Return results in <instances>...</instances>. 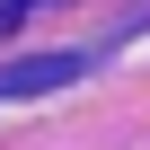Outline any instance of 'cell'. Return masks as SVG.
I'll return each instance as SVG.
<instances>
[{
  "instance_id": "6da1fadb",
  "label": "cell",
  "mask_w": 150,
  "mask_h": 150,
  "mask_svg": "<svg viewBox=\"0 0 150 150\" xmlns=\"http://www.w3.org/2000/svg\"><path fill=\"white\" fill-rule=\"evenodd\" d=\"M88 71V53H27V62H0V97H44V88H71Z\"/></svg>"
}]
</instances>
